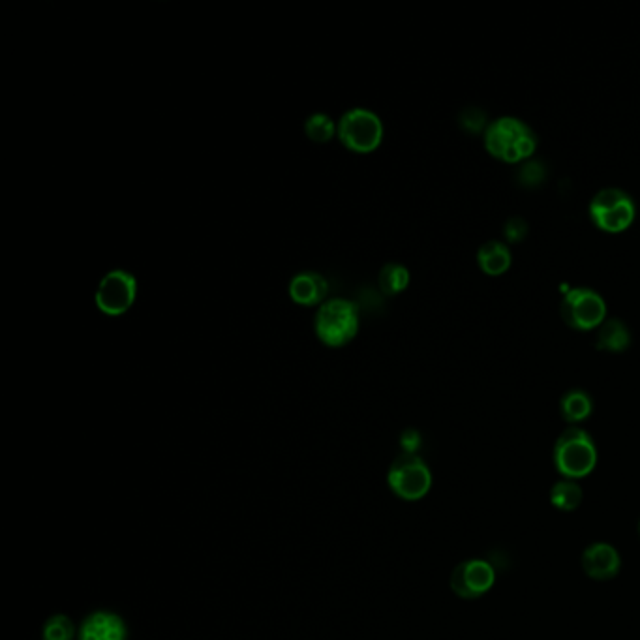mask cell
I'll return each instance as SVG.
<instances>
[{
  "label": "cell",
  "mask_w": 640,
  "mask_h": 640,
  "mask_svg": "<svg viewBox=\"0 0 640 640\" xmlns=\"http://www.w3.org/2000/svg\"><path fill=\"white\" fill-rule=\"evenodd\" d=\"M637 532H639V537H640V519H639V526H637Z\"/></svg>",
  "instance_id": "24"
},
{
  "label": "cell",
  "mask_w": 640,
  "mask_h": 640,
  "mask_svg": "<svg viewBox=\"0 0 640 640\" xmlns=\"http://www.w3.org/2000/svg\"><path fill=\"white\" fill-rule=\"evenodd\" d=\"M400 447L406 455H417V451L421 447V434L415 428H406L400 434Z\"/></svg>",
  "instance_id": "21"
},
{
  "label": "cell",
  "mask_w": 640,
  "mask_h": 640,
  "mask_svg": "<svg viewBox=\"0 0 640 640\" xmlns=\"http://www.w3.org/2000/svg\"><path fill=\"white\" fill-rule=\"evenodd\" d=\"M74 635H76V627L72 624V620L64 614L51 616L42 631L44 640H72Z\"/></svg>",
  "instance_id": "19"
},
{
  "label": "cell",
  "mask_w": 640,
  "mask_h": 640,
  "mask_svg": "<svg viewBox=\"0 0 640 640\" xmlns=\"http://www.w3.org/2000/svg\"><path fill=\"white\" fill-rule=\"evenodd\" d=\"M128 629L119 614L98 610L79 627V640H126Z\"/></svg>",
  "instance_id": "12"
},
{
  "label": "cell",
  "mask_w": 640,
  "mask_h": 640,
  "mask_svg": "<svg viewBox=\"0 0 640 640\" xmlns=\"http://www.w3.org/2000/svg\"><path fill=\"white\" fill-rule=\"evenodd\" d=\"M545 175H547V171L541 162H528L519 171L520 183L524 186H537V184L543 183Z\"/></svg>",
  "instance_id": "20"
},
{
  "label": "cell",
  "mask_w": 640,
  "mask_h": 640,
  "mask_svg": "<svg viewBox=\"0 0 640 640\" xmlns=\"http://www.w3.org/2000/svg\"><path fill=\"white\" fill-rule=\"evenodd\" d=\"M485 147L494 158L507 164H519L534 154L537 139L528 124L515 117H503L488 124Z\"/></svg>",
  "instance_id": "3"
},
{
  "label": "cell",
  "mask_w": 640,
  "mask_h": 640,
  "mask_svg": "<svg viewBox=\"0 0 640 640\" xmlns=\"http://www.w3.org/2000/svg\"><path fill=\"white\" fill-rule=\"evenodd\" d=\"M582 488H580L579 481H573V479H560L556 481L552 488H550L549 500L552 503L554 509L562 511V513H573L577 511L582 503Z\"/></svg>",
  "instance_id": "16"
},
{
  "label": "cell",
  "mask_w": 640,
  "mask_h": 640,
  "mask_svg": "<svg viewBox=\"0 0 640 640\" xmlns=\"http://www.w3.org/2000/svg\"><path fill=\"white\" fill-rule=\"evenodd\" d=\"M477 263L483 273L490 276L503 275L511 267V252L507 244L488 241L477 252Z\"/></svg>",
  "instance_id": "13"
},
{
  "label": "cell",
  "mask_w": 640,
  "mask_h": 640,
  "mask_svg": "<svg viewBox=\"0 0 640 640\" xmlns=\"http://www.w3.org/2000/svg\"><path fill=\"white\" fill-rule=\"evenodd\" d=\"M607 316V305L599 293L588 288L567 291L562 301V318L571 329L592 331L601 327Z\"/></svg>",
  "instance_id": "8"
},
{
  "label": "cell",
  "mask_w": 640,
  "mask_h": 640,
  "mask_svg": "<svg viewBox=\"0 0 640 640\" xmlns=\"http://www.w3.org/2000/svg\"><path fill=\"white\" fill-rule=\"evenodd\" d=\"M597 458L599 455L594 438L584 428H565L552 449V462L556 472L564 479L573 481H580L594 473Z\"/></svg>",
  "instance_id": "2"
},
{
  "label": "cell",
  "mask_w": 640,
  "mask_h": 640,
  "mask_svg": "<svg viewBox=\"0 0 640 640\" xmlns=\"http://www.w3.org/2000/svg\"><path fill=\"white\" fill-rule=\"evenodd\" d=\"M496 582V569L487 560H464L451 573V590L460 599H479L492 590Z\"/></svg>",
  "instance_id": "9"
},
{
  "label": "cell",
  "mask_w": 640,
  "mask_h": 640,
  "mask_svg": "<svg viewBox=\"0 0 640 640\" xmlns=\"http://www.w3.org/2000/svg\"><path fill=\"white\" fill-rule=\"evenodd\" d=\"M560 412L569 425H579L594 412V400L582 389H571L560 400Z\"/></svg>",
  "instance_id": "15"
},
{
  "label": "cell",
  "mask_w": 640,
  "mask_h": 640,
  "mask_svg": "<svg viewBox=\"0 0 640 640\" xmlns=\"http://www.w3.org/2000/svg\"><path fill=\"white\" fill-rule=\"evenodd\" d=\"M635 213V201L620 188H605L590 203V216L595 226L607 233H620L629 228Z\"/></svg>",
  "instance_id": "7"
},
{
  "label": "cell",
  "mask_w": 640,
  "mask_h": 640,
  "mask_svg": "<svg viewBox=\"0 0 640 640\" xmlns=\"http://www.w3.org/2000/svg\"><path fill=\"white\" fill-rule=\"evenodd\" d=\"M460 122H462V126L466 128V130H470V132H479L483 126H485V115L479 111V109H475V107H470L468 111H464L462 113V117H460Z\"/></svg>",
  "instance_id": "23"
},
{
  "label": "cell",
  "mask_w": 640,
  "mask_h": 640,
  "mask_svg": "<svg viewBox=\"0 0 640 640\" xmlns=\"http://www.w3.org/2000/svg\"><path fill=\"white\" fill-rule=\"evenodd\" d=\"M580 565H582V571L586 573L588 579L605 582V580L618 577V573L622 569V556L614 545L605 543V541H597L582 550Z\"/></svg>",
  "instance_id": "10"
},
{
  "label": "cell",
  "mask_w": 640,
  "mask_h": 640,
  "mask_svg": "<svg viewBox=\"0 0 640 640\" xmlns=\"http://www.w3.org/2000/svg\"><path fill=\"white\" fill-rule=\"evenodd\" d=\"M336 138L350 153L372 154L383 141V122L366 107H351L338 119Z\"/></svg>",
  "instance_id": "4"
},
{
  "label": "cell",
  "mask_w": 640,
  "mask_h": 640,
  "mask_svg": "<svg viewBox=\"0 0 640 640\" xmlns=\"http://www.w3.org/2000/svg\"><path fill=\"white\" fill-rule=\"evenodd\" d=\"M359 325V306L344 297L327 299L314 316V333L331 350L348 346L359 333Z\"/></svg>",
  "instance_id": "1"
},
{
  "label": "cell",
  "mask_w": 640,
  "mask_h": 640,
  "mask_svg": "<svg viewBox=\"0 0 640 640\" xmlns=\"http://www.w3.org/2000/svg\"><path fill=\"white\" fill-rule=\"evenodd\" d=\"M503 231H505L507 241L520 243V241L526 237V233H528V226H526V222H524L522 218H511Z\"/></svg>",
  "instance_id": "22"
},
{
  "label": "cell",
  "mask_w": 640,
  "mask_h": 640,
  "mask_svg": "<svg viewBox=\"0 0 640 640\" xmlns=\"http://www.w3.org/2000/svg\"><path fill=\"white\" fill-rule=\"evenodd\" d=\"M378 286L387 297H395L410 286V271L400 263H385L378 275Z\"/></svg>",
  "instance_id": "17"
},
{
  "label": "cell",
  "mask_w": 640,
  "mask_h": 640,
  "mask_svg": "<svg viewBox=\"0 0 640 640\" xmlns=\"http://www.w3.org/2000/svg\"><path fill=\"white\" fill-rule=\"evenodd\" d=\"M138 290L136 276L124 269H113L100 278L94 291V303L107 318H119L136 305Z\"/></svg>",
  "instance_id": "5"
},
{
  "label": "cell",
  "mask_w": 640,
  "mask_h": 640,
  "mask_svg": "<svg viewBox=\"0 0 640 640\" xmlns=\"http://www.w3.org/2000/svg\"><path fill=\"white\" fill-rule=\"evenodd\" d=\"M597 350L609 351V353H620L627 350L631 344V335L624 321L610 318L601 323L599 333H597Z\"/></svg>",
  "instance_id": "14"
},
{
  "label": "cell",
  "mask_w": 640,
  "mask_h": 640,
  "mask_svg": "<svg viewBox=\"0 0 640 640\" xmlns=\"http://www.w3.org/2000/svg\"><path fill=\"white\" fill-rule=\"evenodd\" d=\"M288 293L295 305L318 310L329 299V282L316 271H301L291 278Z\"/></svg>",
  "instance_id": "11"
},
{
  "label": "cell",
  "mask_w": 640,
  "mask_h": 640,
  "mask_svg": "<svg viewBox=\"0 0 640 640\" xmlns=\"http://www.w3.org/2000/svg\"><path fill=\"white\" fill-rule=\"evenodd\" d=\"M387 485L398 498L406 502H417L430 492L432 472L427 462L419 455L402 453L389 468Z\"/></svg>",
  "instance_id": "6"
},
{
  "label": "cell",
  "mask_w": 640,
  "mask_h": 640,
  "mask_svg": "<svg viewBox=\"0 0 640 640\" xmlns=\"http://www.w3.org/2000/svg\"><path fill=\"white\" fill-rule=\"evenodd\" d=\"M305 134L312 143L325 145L336 138L338 122L327 113H312L305 121Z\"/></svg>",
  "instance_id": "18"
}]
</instances>
